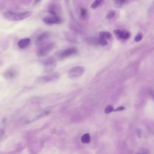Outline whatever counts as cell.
I'll return each mask as SVG.
<instances>
[{
  "label": "cell",
  "mask_w": 154,
  "mask_h": 154,
  "mask_svg": "<svg viewBox=\"0 0 154 154\" xmlns=\"http://www.w3.org/2000/svg\"><path fill=\"white\" fill-rule=\"evenodd\" d=\"M55 44L53 42H46L39 45L37 51L38 56L43 57L46 55L55 48Z\"/></svg>",
  "instance_id": "6da1fadb"
},
{
  "label": "cell",
  "mask_w": 154,
  "mask_h": 154,
  "mask_svg": "<svg viewBox=\"0 0 154 154\" xmlns=\"http://www.w3.org/2000/svg\"><path fill=\"white\" fill-rule=\"evenodd\" d=\"M78 52V50L76 47H71L57 52L56 55L59 58L64 59L76 55Z\"/></svg>",
  "instance_id": "7a4b0ae2"
},
{
  "label": "cell",
  "mask_w": 154,
  "mask_h": 154,
  "mask_svg": "<svg viewBox=\"0 0 154 154\" xmlns=\"http://www.w3.org/2000/svg\"><path fill=\"white\" fill-rule=\"evenodd\" d=\"M42 20L44 23L49 25L60 24L63 22V19L60 15L46 16L43 17Z\"/></svg>",
  "instance_id": "3957f363"
},
{
  "label": "cell",
  "mask_w": 154,
  "mask_h": 154,
  "mask_svg": "<svg viewBox=\"0 0 154 154\" xmlns=\"http://www.w3.org/2000/svg\"><path fill=\"white\" fill-rule=\"evenodd\" d=\"M85 70V68L83 66H75L69 71V78L71 79L78 78L83 74Z\"/></svg>",
  "instance_id": "277c9868"
},
{
  "label": "cell",
  "mask_w": 154,
  "mask_h": 154,
  "mask_svg": "<svg viewBox=\"0 0 154 154\" xmlns=\"http://www.w3.org/2000/svg\"><path fill=\"white\" fill-rule=\"evenodd\" d=\"M60 75L57 72H53L50 74L39 77L37 81L40 83H46L57 80L59 78Z\"/></svg>",
  "instance_id": "5b68a950"
},
{
  "label": "cell",
  "mask_w": 154,
  "mask_h": 154,
  "mask_svg": "<svg viewBox=\"0 0 154 154\" xmlns=\"http://www.w3.org/2000/svg\"><path fill=\"white\" fill-rule=\"evenodd\" d=\"M48 12L52 15H60L62 12V7L59 3L54 1L52 2L49 6Z\"/></svg>",
  "instance_id": "8992f818"
},
{
  "label": "cell",
  "mask_w": 154,
  "mask_h": 154,
  "mask_svg": "<svg viewBox=\"0 0 154 154\" xmlns=\"http://www.w3.org/2000/svg\"><path fill=\"white\" fill-rule=\"evenodd\" d=\"M19 74V71L16 68L11 67L5 71L3 76L6 79H12L16 78L18 76Z\"/></svg>",
  "instance_id": "52a82bcc"
},
{
  "label": "cell",
  "mask_w": 154,
  "mask_h": 154,
  "mask_svg": "<svg viewBox=\"0 0 154 154\" xmlns=\"http://www.w3.org/2000/svg\"><path fill=\"white\" fill-rule=\"evenodd\" d=\"M32 11H27L20 13L15 12V15L14 21H19L24 20L30 16L32 15Z\"/></svg>",
  "instance_id": "ba28073f"
},
{
  "label": "cell",
  "mask_w": 154,
  "mask_h": 154,
  "mask_svg": "<svg viewBox=\"0 0 154 154\" xmlns=\"http://www.w3.org/2000/svg\"><path fill=\"white\" fill-rule=\"evenodd\" d=\"M114 34L119 38L123 40H127L130 37L131 33L128 31L115 30L113 31Z\"/></svg>",
  "instance_id": "9c48e42d"
},
{
  "label": "cell",
  "mask_w": 154,
  "mask_h": 154,
  "mask_svg": "<svg viewBox=\"0 0 154 154\" xmlns=\"http://www.w3.org/2000/svg\"><path fill=\"white\" fill-rule=\"evenodd\" d=\"M50 33L49 32H44L42 33L36 38V43L38 45H40L46 42L50 36Z\"/></svg>",
  "instance_id": "30bf717a"
},
{
  "label": "cell",
  "mask_w": 154,
  "mask_h": 154,
  "mask_svg": "<svg viewBox=\"0 0 154 154\" xmlns=\"http://www.w3.org/2000/svg\"><path fill=\"white\" fill-rule=\"evenodd\" d=\"M63 33L66 41L68 42L73 44L78 43V39L74 34L67 31H64Z\"/></svg>",
  "instance_id": "8fae6325"
},
{
  "label": "cell",
  "mask_w": 154,
  "mask_h": 154,
  "mask_svg": "<svg viewBox=\"0 0 154 154\" xmlns=\"http://www.w3.org/2000/svg\"><path fill=\"white\" fill-rule=\"evenodd\" d=\"M31 40L29 38H23L19 41L18 43V46L21 49H24L29 46L30 44Z\"/></svg>",
  "instance_id": "7c38bea8"
},
{
  "label": "cell",
  "mask_w": 154,
  "mask_h": 154,
  "mask_svg": "<svg viewBox=\"0 0 154 154\" xmlns=\"http://www.w3.org/2000/svg\"><path fill=\"white\" fill-rule=\"evenodd\" d=\"M15 12L11 11H6L3 13V16L4 18L10 21H14Z\"/></svg>",
  "instance_id": "4fadbf2b"
},
{
  "label": "cell",
  "mask_w": 154,
  "mask_h": 154,
  "mask_svg": "<svg viewBox=\"0 0 154 154\" xmlns=\"http://www.w3.org/2000/svg\"><path fill=\"white\" fill-rule=\"evenodd\" d=\"M53 56H51L42 59L41 61V63L44 66L56 62V59Z\"/></svg>",
  "instance_id": "5bb4252c"
},
{
  "label": "cell",
  "mask_w": 154,
  "mask_h": 154,
  "mask_svg": "<svg viewBox=\"0 0 154 154\" xmlns=\"http://www.w3.org/2000/svg\"><path fill=\"white\" fill-rule=\"evenodd\" d=\"M56 66V62L45 66H44L45 71L47 73L51 72L55 69Z\"/></svg>",
  "instance_id": "9a60e30c"
},
{
  "label": "cell",
  "mask_w": 154,
  "mask_h": 154,
  "mask_svg": "<svg viewBox=\"0 0 154 154\" xmlns=\"http://www.w3.org/2000/svg\"><path fill=\"white\" fill-rule=\"evenodd\" d=\"M128 1L126 0H118L114 1V4L116 7L118 8H120L122 6L127 4Z\"/></svg>",
  "instance_id": "2e32d148"
},
{
  "label": "cell",
  "mask_w": 154,
  "mask_h": 154,
  "mask_svg": "<svg viewBox=\"0 0 154 154\" xmlns=\"http://www.w3.org/2000/svg\"><path fill=\"white\" fill-rule=\"evenodd\" d=\"M98 38L92 37H87L85 38V41L87 43L92 45H97L99 44Z\"/></svg>",
  "instance_id": "e0dca14e"
},
{
  "label": "cell",
  "mask_w": 154,
  "mask_h": 154,
  "mask_svg": "<svg viewBox=\"0 0 154 154\" xmlns=\"http://www.w3.org/2000/svg\"><path fill=\"white\" fill-rule=\"evenodd\" d=\"M100 37L106 39H109L112 36L111 33L107 31H101L99 33Z\"/></svg>",
  "instance_id": "ac0fdd59"
},
{
  "label": "cell",
  "mask_w": 154,
  "mask_h": 154,
  "mask_svg": "<svg viewBox=\"0 0 154 154\" xmlns=\"http://www.w3.org/2000/svg\"><path fill=\"white\" fill-rule=\"evenodd\" d=\"M81 141L84 143H88L91 141V138L90 134L86 133L82 136L81 138Z\"/></svg>",
  "instance_id": "d6986e66"
},
{
  "label": "cell",
  "mask_w": 154,
  "mask_h": 154,
  "mask_svg": "<svg viewBox=\"0 0 154 154\" xmlns=\"http://www.w3.org/2000/svg\"><path fill=\"white\" fill-rule=\"evenodd\" d=\"M104 2V1H102V0H96L93 2L91 5V8L94 9L97 8L100 5L102 4Z\"/></svg>",
  "instance_id": "ffe728a7"
},
{
  "label": "cell",
  "mask_w": 154,
  "mask_h": 154,
  "mask_svg": "<svg viewBox=\"0 0 154 154\" xmlns=\"http://www.w3.org/2000/svg\"><path fill=\"white\" fill-rule=\"evenodd\" d=\"M87 14V11L86 9L83 7L80 8V15L82 19H85L86 18Z\"/></svg>",
  "instance_id": "44dd1931"
},
{
  "label": "cell",
  "mask_w": 154,
  "mask_h": 154,
  "mask_svg": "<svg viewBox=\"0 0 154 154\" xmlns=\"http://www.w3.org/2000/svg\"><path fill=\"white\" fill-rule=\"evenodd\" d=\"M70 27L71 30L75 33H78V34H81L83 32V31L81 29L76 27V26L73 25L72 24H70Z\"/></svg>",
  "instance_id": "7402d4cb"
},
{
  "label": "cell",
  "mask_w": 154,
  "mask_h": 154,
  "mask_svg": "<svg viewBox=\"0 0 154 154\" xmlns=\"http://www.w3.org/2000/svg\"><path fill=\"white\" fill-rule=\"evenodd\" d=\"M116 14V12L114 10H112L110 11L106 16V18L108 19H111L114 18Z\"/></svg>",
  "instance_id": "603a6c76"
},
{
  "label": "cell",
  "mask_w": 154,
  "mask_h": 154,
  "mask_svg": "<svg viewBox=\"0 0 154 154\" xmlns=\"http://www.w3.org/2000/svg\"><path fill=\"white\" fill-rule=\"evenodd\" d=\"M98 43L99 45L102 46H105L108 44V43L105 39L100 37L98 38Z\"/></svg>",
  "instance_id": "cb8c5ba5"
},
{
  "label": "cell",
  "mask_w": 154,
  "mask_h": 154,
  "mask_svg": "<svg viewBox=\"0 0 154 154\" xmlns=\"http://www.w3.org/2000/svg\"><path fill=\"white\" fill-rule=\"evenodd\" d=\"M143 37V35L142 33L139 32L138 33L135 37L134 40L136 42H139L140 41Z\"/></svg>",
  "instance_id": "d4e9b609"
},
{
  "label": "cell",
  "mask_w": 154,
  "mask_h": 154,
  "mask_svg": "<svg viewBox=\"0 0 154 154\" xmlns=\"http://www.w3.org/2000/svg\"><path fill=\"white\" fill-rule=\"evenodd\" d=\"M114 109L112 106L111 105H108L105 108L104 111L105 113L107 114L113 111Z\"/></svg>",
  "instance_id": "484cf974"
},
{
  "label": "cell",
  "mask_w": 154,
  "mask_h": 154,
  "mask_svg": "<svg viewBox=\"0 0 154 154\" xmlns=\"http://www.w3.org/2000/svg\"><path fill=\"white\" fill-rule=\"evenodd\" d=\"M125 108L123 107L120 106L117 108V109L114 110V111H122L125 109Z\"/></svg>",
  "instance_id": "4316f807"
},
{
  "label": "cell",
  "mask_w": 154,
  "mask_h": 154,
  "mask_svg": "<svg viewBox=\"0 0 154 154\" xmlns=\"http://www.w3.org/2000/svg\"><path fill=\"white\" fill-rule=\"evenodd\" d=\"M5 133V131L3 129H0V138L3 137Z\"/></svg>",
  "instance_id": "83f0119b"
},
{
  "label": "cell",
  "mask_w": 154,
  "mask_h": 154,
  "mask_svg": "<svg viewBox=\"0 0 154 154\" xmlns=\"http://www.w3.org/2000/svg\"><path fill=\"white\" fill-rule=\"evenodd\" d=\"M41 1H34V4H37L38 3H39Z\"/></svg>",
  "instance_id": "f1b7e54d"
},
{
  "label": "cell",
  "mask_w": 154,
  "mask_h": 154,
  "mask_svg": "<svg viewBox=\"0 0 154 154\" xmlns=\"http://www.w3.org/2000/svg\"><path fill=\"white\" fill-rule=\"evenodd\" d=\"M6 118H4L3 119L2 121V123H4L6 121Z\"/></svg>",
  "instance_id": "f546056e"
},
{
  "label": "cell",
  "mask_w": 154,
  "mask_h": 154,
  "mask_svg": "<svg viewBox=\"0 0 154 154\" xmlns=\"http://www.w3.org/2000/svg\"><path fill=\"white\" fill-rule=\"evenodd\" d=\"M3 64V62L2 60H0V66H2Z\"/></svg>",
  "instance_id": "4dcf8cb0"
},
{
  "label": "cell",
  "mask_w": 154,
  "mask_h": 154,
  "mask_svg": "<svg viewBox=\"0 0 154 154\" xmlns=\"http://www.w3.org/2000/svg\"><path fill=\"white\" fill-rule=\"evenodd\" d=\"M136 154H143L141 153H136Z\"/></svg>",
  "instance_id": "1f68e13d"
}]
</instances>
